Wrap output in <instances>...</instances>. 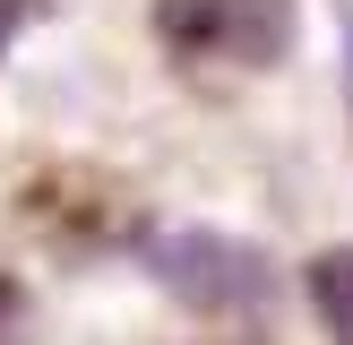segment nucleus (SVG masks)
I'll return each mask as SVG.
<instances>
[{
    "label": "nucleus",
    "mask_w": 353,
    "mask_h": 345,
    "mask_svg": "<svg viewBox=\"0 0 353 345\" xmlns=\"http://www.w3.org/2000/svg\"><path fill=\"white\" fill-rule=\"evenodd\" d=\"M138 268L164 293L199 302V310H250V302H268V285H276V268L241 233H224V224H155V233L138 241Z\"/></svg>",
    "instance_id": "nucleus-1"
},
{
    "label": "nucleus",
    "mask_w": 353,
    "mask_h": 345,
    "mask_svg": "<svg viewBox=\"0 0 353 345\" xmlns=\"http://www.w3.org/2000/svg\"><path fill=\"white\" fill-rule=\"evenodd\" d=\"M155 34L181 61H224V69H268L293 52L302 9L293 0H155Z\"/></svg>",
    "instance_id": "nucleus-2"
},
{
    "label": "nucleus",
    "mask_w": 353,
    "mask_h": 345,
    "mask_svg": "<svg viewBox=\"0 0 353 345\" xmlns=\"http://www.w3.org/2000/svg\"><path fill=\"white\" fill-rule=\"evenodd\" d=\"M310 293H319V319L336 328V337H353V241L310 259Z\"/></svg>",
    "instance_id": "nucleus-3"
},
{
    "label": "nucleus",
    "mask_w": 353,
    "mask_h": 345,
    "mask_svg": "<svg viewBox=\"0 0 353 345\" xmlns=\"http://www.w3.org/2000/svg\"><path fill=\"white\" fill-rule=\"evenodd\" d=\"M17 328H26V293L0 276V345H17Z\"/></svg>",
    "instance_id": "nucleus-4"
},
{
    "label": "nucleus",
    "mask_w": 353,
    "mask_h": 345,
    "mask_svg": "<svg viewBox=\"0 0 353 345\" xmlns=\"http://www.w3.org/2000/svg\"><path fill=\"white\" fill-rule=\"evenodd\" d=\"M26 9H34V0H0V52L17 43V26H26Z\"/></svg>",
    "instance_id": "nucleus-5"
},
{
    "label": "nucleus",
    "mask_w": 353,
    "mask_h": 345,
    "mask_svg": "<svg viewBox=\"0 0 353 345\" xmlns=\"http://www.w3.org/2000/svg\"><path fill=\"white\" fill-rule=\"evenodd\" d=\"M345 69H353V26H345Z\"/></svg>",
    "instance_id": "nucleus-6"
}]
</instances>
